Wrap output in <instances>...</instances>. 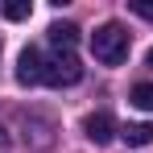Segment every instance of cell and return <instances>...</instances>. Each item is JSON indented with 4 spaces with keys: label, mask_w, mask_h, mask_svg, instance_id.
Instances as JSON below:
<instances>
[{
    "label": "cell",
    "mask_w": 153,
    "mask_h": 153,
    "mask_svg": "<svg viewBox=\"0 0 153 153\" xmlns=\"http://www.w3.org/2000/svg\"><path fill=\"white\" fill-rule=\"evenodd\" d=\"M8 149V132H4V124H0V153Z\"/></svg>",
    "instance_id": "8fae6325"
},
{
    "label": "cell",
    "mask_w": 153,
    "mask_h": 153,
    "mask_svg": "<svg viewBox=\"0 0 153 153\" xmlns=\"http://www.w3.org/2000/svg\"><path fill=\"white\" fill-rule=\"evenodd\" d=\"M79 79H83V62L75 58V50H54L46 58V79L42 83H50V87H75Z\"/></svg>",
    "instance_id": "7a4b0ae2"
},
{
    "label": "cell",
    "mask_w": 153,
    "mask_h": 153,
    "mask_svg": "<svg viewBox=\"0 0 153 153\" xmlns=\"http://www.w3.org/2000/svg\"><path fill=\"white\" fill-rule=\"evenodd\" d=\"M83 132H87L91 145H108V141L116 137V120H112L108 112H91V116L83 120Z\"/></svg>",
    "instance_id": "277c9868"
},
{
    "label": "cell",
    "mask_w": 153,
    "mask_h": 153,
    "mask_svg": "<svg viewBox=\"0 0 153 153\" xmlns=\"http://www.w3.org/2000/svg\"><path fill=\"white\" fill-rule=\"evenodd\" d=\"M42 79H46V54L37 46H25L21 58H17V83L21 87H37Z\"/></svg>",
    "instance_id": "3957f363"
},
{
    "label": "cell",
    "mask_w": 153,
    "mask_h": 153,
    "mask_svg": "<svg viewBox=\"0 0 153 153\" xmlns=\"http://www.w3.org/2000/svg\"><path fill=\"white\" fill-rule=\"evenodd\" d=\"M120 137H124L132 149H145V145H153V124H149V120H141V124H124Z\"/></svg>",
    "instance_id": "5b68a950"
},
{
    "label": "cell",
    "mask_w": 153,
    "mask_h": 153,
    "mask_svg": "<svg viewBox=\"0 0 153 153\" xmlns=\"http://www.w3.org/2000/svg\"><path fill=\"white\" fill-rule=\"evenodd\" d=\"M0 13H4V21H25L29 13H33V4H29V0H4Z\"/></svg>",
    "instance_id": "9c48e42d"
},
{
    "label": "cell",
    "mask_w": 153,
    "mask_h": 153,
    "mask_svg": "<svg viewBox=\"0 0 153 153\" xmlns=\"http://www.w3.org/2000/svg\"><path fill=\"white\" fill-rule=\"evenodd\" d=\"M128 46H132V33L120 21H108V25H100L91 33V50H95V58L103 66H120L128 58Z\"/></svg>",
    "instance_id": "6da1fadb"
},
{
    "label": "cell",
    "mask_w": 153,
    "mask_h": 153,
    "mask_svg": "<svg viewBox=\"0 0 153 153\" xmlns=\"http://www.w3.org/2000/svg\"><path fill=\"white\" fill-rule=\"evenodd\" d=\"M50 42L58 46V50H71L79 42V25H71V21H58V25H50Z\"/></svg>",
    "instance_id": "8992f818"
},
{
    "label": "cell",
    "mask_w": 153,
    "mask_h": 153,
    "mask_svg": "<svg viewBox=\"0 0 153 153\" xmlns=\"http://www.w3.org/2000/svg\"><path fill=\"white\" fill-rule=\"evenodd\" d=\"M128 8H132L137 17H145V21H153V0H132Z\"/></svg>",
    "instance_id": "30bf717a"
},
{
    "label": "cell",
    "mask_w": 153,
    "mask_h": 153,
    "mask_svg": "<svg viewBox=\"0 0 153 153\" xmlns=\"http://www.w3.org/2000/svg\"><path fill=\"white\" fill-rule=\"evenodd\" d=\"M128 103L141 108V112H153V83H137L132 95H128Z\"/></svg>",
    "instance_id": "ba28073f"
},
{
    "label": "cell",
    "mask_w": 153,
    "mask_h": 153,
    "mask_svg": "<svg viewBox=\"0 0 153 153\" xmlns=\"http://www.w3.org/2000/svg\"><path fill=\"white\" fill-rule=\"evenodd\" d=\"M29 128H33V137H29V141H33L37 149H46V145L54 141V137H50V124H46V120H37V116H25V132H29Z\"/></svg>",
    "instance_id": "52a82bcc"
},
{
    "label": "cell",
    "mask_w": 153,
    "mask_h": 153,
    "mask_svg": "<svg viewBox=\"0 0 153 153\" xmlns=\"http://www.w3.org/2000/svg\"><path fill=\"white\" fill-rule=\"evenodd\" d=\"M145 62H149V66H153V50H149V54H145Z\"/></svg>",
    "instance_id": "7c38bea8"
}]
</instances>
